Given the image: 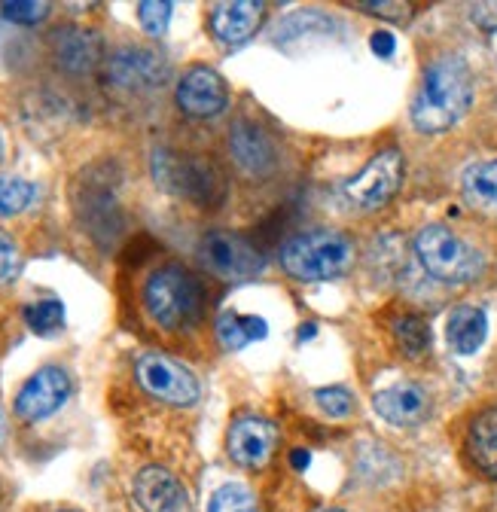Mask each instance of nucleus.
I'll use <instances>...</instances> for the list:
<instances>
[{
  "label": "nucleus",
  "mask_w": 497,
  "mask_h": 512,
  "mask_svg": "<svg viewBox=\"0 0 497 512\" xmlns=\"http://www.w3.org/2000/svg\"><path fill=\"white\" fill-rule=\"evenodd\" d=\"M473 101V74L467 61L455 52H446L427 64L418 95L412 101V125L418 132H446Z\"/></svg>",
  "instance_id": "f257e3e1"
},
{
  "label": "nucleus",
  "mask_w": 497,
  "mask_h": 512,
  "mask_svg": "<svg viewBox=\"0 0 497 512\" xmlns=\"http://www.w3.org/2000/svg\"><path fill=\"white\" fill-rule=\"evenodd\" d=\"M144 308L162 330L196 327L208 308V290L183 266H162L144 284Z\"/></svg>",
  "instance_id": "f03ea898"
},
{
  "label": "nucleus",
  "mask_w": 497,
  "mask_h": 512,
  "mask_svg": "<svg viewBox=\"0 0 497 512\" xmlns=\"http://www.w3.org/2000/svg\"><path fill=\"white\" fill-rule=\"evenodd\" d=\"M281 266L299 281H330L348 272L354 260V244L348 235L333 229L299 232L281 244Z\"/></svg>",
  "instance_id": "7ed1b4c3"
},
{
  "label": "nucleus",
  "mask_w": 497,
  "mask_h": 512,
  "mask_svg": "<svg viewBox=\"0 0 497 512\" xmlns=\"http://www.w3.org/2000/svg\"><path fill=\"white\" fill-rule=\"evenodd\" d=\"M153 180L165 192H174V196L202 208H217L226 199V177L205 156H180L171 150H156Z\"/></svg>",
  "instance_id": "20e7f679"
},
{
  "label": "nucleus",
  "mask_w": 497,
  "mask_h": 512,
  "mask_svg": "<svg viewBox=\"0 0 497 512\" xmlns=\"http://www.w3.org/2000/svg\"><path fill=\"white\" fill-rule=\"evenodd\" d=\"M415 253L427 275L446 284H470L482 272V253L446 226H424L415 238Z\"/></svg>",
  "instance_id": "39448f33"
},
{
  "label": "nucleus",
  "mask_w": 497,
  "mask_h": 512,
  "mask_svg": "<svg viewBox=\"0 0 497 512\" xmlns=\"http://www.w3.org/2000/svg\"><path fill=\"white\" fill-rule=\"evenodd\" d=\"M74 205L80 214V223L89 229V235L101 247H113V241L122 235L126 217H122L119 199H116V180L110 168L95 165L83 171L77 189H74Z\"/></svg>",
  "instance_id": "423d86ee"
},
{
  "label": "nucleus",
  "mask_w": 497,
  "mask_h": 512,
  "mask_svg": "<svg viewBox=\"0 0 497 512\" xmlns=\"http://www.w3.org/2000/svg\"><path fill=\"white\" fill-rule=\"evenodd\" d=\"M199 260L205 269H211L220 278L229 281H251L266 269V256L263 250L238 232L214 229L205 232L199 241Z\"/></svg>",
  "instance_id": "0eeeda50"
},
{
  "label": "nucleus",
  "mask_w": 497,
  "mask_h": 512,
  "mask_svg": "<svg viewBox=\"0 0 497 512\" xmlns=\"http://www.w3.org/2000/svg\"><path fill=\"white\" fill-rule=\"evenodd\" d=\"M104 80L126 95H147L168 80V64L156 49L122 46L104 61Z\"/></svg>",
  "instance_id": "6e6552de"
},
{
  "label": "nucleus",
  "mask_w": 497,
  "mask_h": 512,
  "mask_svg": "<svg viewBox=\"0 0 497 512\" xmlns=\"http://www.w3.org/2000/svg\"><path fill=\"white\" fill-rule=\"evenodd\" d=\"M135 378L150 397L168 406H193L202 394L196 375L159 351H147L135 360Z\"/></svg>",
  "instance_id": "1a4fd4ad"
},
{
  "label": "nucleus",
  "mask_w": 497,
  "mask_h": 512,
  "mask_svg": "<svg viewBox=\"0 0 497 512\" xmlns=\"http://www.w3.org/2000/svg\"><path fill=\"white\" fill-rule=\"evenodd\" d=\"M400 183H403V156L400 150H385L376 159H369L366 168L345 183V196L363 211H379L397 196Z\"/></svg>",
  "instance_id": "9d476101"
},
{
  "label": "nucleus",
  "mask_w": 497,
  "mask_h": 512,
  "mask_svg": "<svg viewBox=\"0 0 497 512\" xmlns=\"http://www.w3.org/2000/svg\"><path fill=\"white\" fill-rule=\"evenodd\" d=\"M71 397V375L61 366L37 369L16 397V415L28 424L55 415Z\"/></svg>",
  "instance_id": "9b49d317"
},
{
  "label": "nucleus",
  "mask_w": 497,
  "mask_h": 512,
  "mask_svg": "<svg viewBox=\"0 0 497 512\" xmlns=\"http://www.w3.org/2000/svg\"><path fill=\"white\" fill-rule=\"evenodd\" d=\"M52 58L65 74L71 77H86L98 64H104V43L98 31L80 28V25H65L49 34Z\"/></svg>",
  "instance_id": "f8f14e48"
},
{
  "label": "nucleus",
  "mask_w": 497,
  "mask_h": 512,
  "mask_svg": "<svg viewBox=\"0 0 497 512\" xmlns=\"http://www.w3.org/2000/svg\"><path fill=\"white\" fill-rule=\"evenodd\" d=\"M229 153L238 171L247 177L263 180L278 168V147L275 141L263 132V128L251 119H238L229 128Z\"/></svg>",
  "instance_id": "ddd939ff"
},
{
  "label": "nucleus",
  "mask_w": 497,
  "mask_h": 512,
  "mask_svg": "<svg viewBox=\"0 0 497 512\" xmlns=\"http://www.w3.org/2000/svg\"><path fill=\"white\" fill-rule=\"evenodd\" d=\"M226 101L229 92L223 77L205 64L190 68L177 83V107L190 119H214L217 113H223Z\"/></svg>",
  "instance_id": "4468645a"
},
{
  "label": "nucleus",
  "mask_w": 497,
  "mask_h": 512,
  "mask_svg": "<svg viewBox=\"0 0 497 512\" xmlns=\"http://www.w3.org/2000/svg\"><path fill=\"white\" fill-rule=\"evenodd\" d=\"M278 442V430L272 421L257 415H241L229 427V455L247 470H260L269 464Z\"/></svg>",
  "instance_id": "2eb2a0df"
},
{
  "label": "nucleus",
  "mask_w": 497,
  "mask_h": 512,
  "mask_svg": "<svg viewBox=\"0 0 497 512\" xmlns=\"http://www.w3.org/2000/svg\"><path fill=\"white\" fill-rule=\"evenodd\" d=\"M135 500L144 512H193L190 491L165 467H144L135 476Z\"/></svg>",
  "instance_id": "dca6fc26"
},
{
  "label": "nucleus",
  "mask_w": 497,
  "mask_h": 512,
  "mask_svg": "<svg viewBox=\"0 0 497 512\" xmlns=\"http://www.w3.org/2000/svg\"><path fill=\"white\" fill-rule=\"evenodd\" d=\"M266 7L254 4V0H223V4L211 7V34L223 43V46H241L251 40L260 25H263Z\"/></svg>",
  "instance_id": "f3484780"
},
{
  "label": "nucleus",
  "mask_w": 497,
  "mask_h": 512,
  "mask_svg": "<svg viewBox=\"0 0 497 512\" xmlns=\"http://www.w3.org/2000/svg\"><path fill=\"white\" fill-rule=\"evenodd\" d=\"M372 406H376V412L388 424H397V427L421 424L430 415V397L415 381H400V384H394V388L379 391L376 397H372Z\"/></svg>",
  "instance_id": "a211bd4d"
},
{
  "label": "nucleus",
  "mask_w": 497,
  "mask_h": 512,
  "mask_svg": "<svg viewBox=\"0 0 497 512\" xmlns=\"http://www.w3.org/2000/svg\"><path fill=\"white\" fill-rule=\"evenodd\" d=\"M467 455L473 467L497 482V406L479 412L467 430Z\"/></svg>",
  "instance_id": "6ab92c4d"
},
{
  "label": "nucleus",
  "mask_w": 497,
  "mask_h": 512,
  "mask_svg": "<svg viewBox=\"0 0 497 512\" xmlns=\"http://www.w3.org/2000/svg\"><path fill=\"white\" fill-rule=\"evenodd\" d=\"M485 333H488V317H485L482 308L458 305L449 314L446 336H449V345L458 354H476L482 348V342H485Z\"/></svg>",
  "instance_id": "aec40b11"
},
{
  "label": "nucleus",
  "mask_w": 497,
  "mask_h": 512,
  "mask_svg": "<svg viewBox=\"0 0 497 512\" xmlns=\"http://www.w3.org/2000/svg\"><path fill=\"white\" fill-rule=\"evenodd\" d=\"M461 192L470 208L497 217V159L470 165L461 177Z\"/></svg>",
  "instance_id": "412c9836"
},
{
  "label": "nucleus",
  "mask_w": 497,
  "mask_h": 512,
  "mask_svg": "<svg viewBox=\"0 0 497 512\" xmlns=\"http://www.w3.org/2000/svg\"><path fill=\"white\" fill-rule=\"evenodd\" d=\"M269 324L257 314H235V311H223L217 317V339L226 351H238L251 342L266 339Z\"/></svg>",
  "instance_id": "4be33fe9"
},
{
  "label": "nucleus",
  "mask_w": 497,
  "mask_h": 512,
  "mask_svg": "<svg viewBox=\"0 0 497 512\" xmlns=\"http://www.w3.org/2000/svg\"><path fill=\"white\" fill-rule=\"evenodd\" d=\"M394 336H397V345L406 357H421L430 348V327H427V320L418 314L400 317L394 324Z\"/></svg>",
  "instance_id": "5701e85b"
},
{
  "label": "nucleus",
  "mask_w": 497,
  "mask_h": 512,
  "mask_svg": "<svg viewBox=\"0 0 497 512\" xmlns=\"http://www.w3.org/2000/svg\"><path fill=\"white\" fill-rule=\"evenodd\" d=\"M25 324L37 333V336H52L65 327V305L58 299H40L25 305Z\"/></svg>",
  "instance_id": "b1692460"
},
{
  "label": "nucleus",
  "mask_w": 497,
  "mask_h": 512,
  "mask_svg": "<svg viewBox=\"0 0 497 512\" xmlns=\"http://www.w3.org/2000/svg\"><path fill=\"white\" fill-rule=\"evenodd\" d=\"M34 183L16 177V174H4L0 177V217H16L22 214L31 202H34Z\"/></svg>",
  "instance_id": "393cba45"
},
{
  "label": "nucleus",
  "mask_w": 497,
  "mask_h": 512,
  "mask_svg": "<svg viewBox=\"0 0 497 512\" xmlns=\"http://www.w3.org/2000/svg\"><path fill=\"white\" fill-rule=\"evenodd\" d=\"M208 512H260L254 494L238 482H229L211 494Z\"/></svg>",
  "instance_id": "a878e982"
},
{
  "label": "nucleus",
  "mask_w": 497,
  "mask_h": 512,
  "mask_svg": "<svg viewBox=\"0 0 497 512\" xmlns=\"http://www.w3.org/2000/svg\"><path fill=\"white\" fill-rule=\"evenodd\" d=\"M171 4L165 0H144L138 4V19H141V28L150 34V37H162L168 31V22H171Z\"/></svg>",
  "instance_id": "bb28decb"
},
{
  "label": "nucleus",
  "mask_w": 497,
  "mask_h": 512,
  "mask_svg": "<svg viewBox=\"0 0 497 512\" xmlns=\"http://www.w3.org/2000/svg\"><path fill=\"white\" fill-rule=\"evenodd\" d=\"M19 269H22V256H19V247L16 241L0 229V287H7L19 278Z\"/></svg>",
  "instance_id": "cd10ccee"
},
{
  "label": "nucleus",
  "mask_w": 497,
  "mask_h": 512,
  "mask_svg": "<svg viewBox=\"0 0 497 512\" xmlns=\"http://www.w3.org/2000/svg\"><path fill=\"white\" fill-rule=\"evenodd\" d=\"M312 28H330V22L321 13H296V16H290L287 22L278 25V34L275 37L284 43L290 37H305V31L312 34Z\"/></svg>",
  "instance_id": "c85d7f7f"
},
{
  "label": "nucleus",
  "mask_w": 497,
  "mask_h": 512,
  "mask_svg": "<svg viewBox=\"0 0 497 512\" xmlns=\"http://www.w3.org/2000/svg\"><path fill=\"white\" fill-rule=\"evenodd\" d=\"M315 400H318V406H321L330 418H345V415H351V409H354V397H351V391H345V388H321V391L315 394Z\"/></svg>",
  "instance_id": "c756f323"
},
{
  "label": "nucleus",
  "mask_w": 497,
  "mask_h": 512,
  "mask_svg": "<svg viewBox=\"0 0 497 512\" xmlns=\"http://www.w3.org/2000/svg\"><path fill=\"white\" fill-rule=\"evenodd\" d=\"M0 13L16 25H37L46 19L49 4H0Z\"/></svg>",
  "instance_id": "7c9ffc66"
},
{
  "label": "nucleus",
  "mask_w": 497,
  "mask_h": 512,
  "mask_svg": "<svg viewBox=\"0 0 497 512\" xmlns=\"http://www.w3.org/2000/svg\"><path fill=\"white\" fill-rule=\"evenodd\" d=\"M363 13H376V16H382V19H391V22H406L409 19V13H412V7L409 4H397V0H385V4H357Z\"/></svg>",
  "instance_id": "2f4dec72"
},
{
  "label": "nucleus",
  "mask_w": 497,
  "mask_h": 512,
  "mask_svg": "<svg viewBox=\"0 0 497 512\" xmlns=\"http://www.w3.org/2000/svg\"><path fill=\"white\" fill-rule=\"evenodd\" d=\"M470 19L482 31H497V0H488V4H473L470 7Z\"/></svg>",
  "instance_id": "473e14b6"
},
{
  "label": "nucleus",
  "mask_w": 497,
  "mask_h": 512,
  "mask_svg": "<svg viewBox=\"0 0 497 512\" xmlns=\"http://www.w3.org/2000/svg\"><path fill=\"white\" fill-rule=\"evenodd\" d=\"M369 46H372V52H376L379 58H391L394 49H397V40H394L391 31H376V34H372V40H369Z\"/></svg>",
  "instance_id": "72a5a7b5"
},
{
  "label": "nucleus",
  "mask_w": 497,
  "mask_h": 512,
  "mask_svg": "<svg viewBox=\"0 0 497 512\" xmlns=\"http://www.w3.org/2000/svg\"><path fill=\"white\" fill-rule=\"evenodd\" d=\"M308 461H312V455H308L305 448H296V452L290 455V464H293L296 470H305V467H308Z\"/></svg>",
  "instance_id": "f704fd0d"
},
{
  "label": "nucleus",
  "mask_w": 497,
  "mask_h": 512,
  "mask_svg": "<svg viewBox=\"0 0 497 512\" xmlns=\"http://www.w3.org/2000/svg\"><path fill=\"white\" fill-rule=\"evenodd\" d=\"M315 336V327H302V336L299 339H312Z\"/></svg>",
  "instance_id": "c9c22d12"
},
{
  "label": "nucleus",
  "mask_w": 497,
  "mask_h": 512,
  "mask_svg": "<svg viewBox=\"0 0 497 512\" xmlns=\"http://www.w3.org/2000/svg\"><path fill=\"white\" fill-rule=\"evenodd\" d=\"M0 439H4V412H0Z\"/></svg>",
  "instance_id": "e433bc0d"
},
{
  "label": "nucleus",
  "mask_w": 497,
  "mask_h": 512,
  "mask_svg": "<svg viewBox=\"0 0 497 512\" xmlns=\"http://www.w3.org/2000/svg\"><path fill=\"white\" fill-rule=\"evenodd\" d=\"M0 159H4V141H0Z\"/></svg>",
  "instance_id": "4c0bfd02"
},
{
  "label": "nucleus",
  "mask_w": 497,
  "mask_h": 512,
  "mask_svg": "<svg viewBox=\"0 0 497 512\" xmlns=\"http://www.w3.org/2000/svg\"><path fill=\"white\" fill-rule=\"evenodd\" d=\"M324 512H342V509H324Z\"/></svg>",
  "instance_id": "58836bf2"
},
{
  "label": "nucleus",
  "mask_w": 497,
  "mask_h": 512,
  "mask_svg": "<svg viewBox=\"0 0 497 512\" xmlns=\"http://www.w3.org/2000/svg\"><path fill=\"white\" fill-rule=\"evenodd\" d=\"M58 512H74V509H58Z\"/></svg>",
  "instance_id": "ea45409f"
},
{
  "label": "nucleus",
  "mask_w": 497,
  "mask_h": 512,
  "mask_svg": "<svg viewBox=\"0 0 497 512\" xmlns=\"http://www.w3.org/2000/svg\"><path fill=\"white\" fill-rule=\"evenodd\" d=\"M0 503H4V491H0Z\"/></svg>",
  "instance_id": "a19ab883"
}]
</instances>
